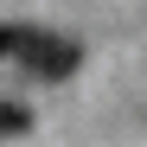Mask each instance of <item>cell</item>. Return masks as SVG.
Returning a JSON list of instances; mask_svg holds the SVG:
<instances>
[{"label":"cell","instance_id":"1","mask_svg":"<svg viewBox=\"0 0 147 147\" xmlns=\"http://www.w3.org/2000/svg\"><path fill=\"white\" fill-rule=\"evenodd\" d=\"M19 64H26L32 77H45V83H64L70 70L83 64V51H77L70 38H58V32H32V38H26V51H19Z\"/></svg>","mask_w":147,"mask_h":147},{"label":"cell","instance_id":"2","mask_svg":"<svg viewBox=\"0 0 147 147\" xmlns=\"http://www.w3.org/2000/svg\"><path fill=\"white\" fill-rule=\"evenodd\" d=\"M32 128V115L19 109V102H0V134H26Z\"/></svg>","mask_w":147,"mask_h":147},{"label":"cell","instance_id":"3","mask_svg":"<svg viewBox=\"0 0 147 147\" xmlns=\"http://www.w3.org/2000/svg\"><path fill=\"white\" fill-rule=\"evenodd\" d=\"M26 38H32V26H0V58H19Z\"/></svg>","mask_w":147,"mask_h":147}]
</instances>
